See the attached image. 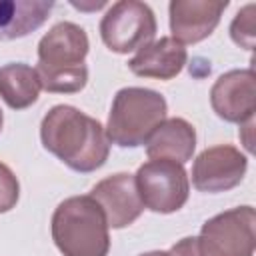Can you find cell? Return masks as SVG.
<instances>
[{
	"label": "cell",
	"mask_w": 256,
	"mask_h": 256,
	"mask_svg": "<svg viewBox=\"0 0 256 256\" xmlns=\"http://www.w3.org/2000/svg\"><path fill=\"white\" fill-rule=\"evenodd\" d=\"M2 124H4V114H2V110H0V132H2Z\"/></svg>",
	"instance_id": "cell-20"
},
{
	"label": "cell",
	"mask_w": 256,
	"mask_h": 256,
	"mask_svg": "<svg viewBox=\"0 0 256 256\" xmlns=\"http://www.w3.org/2000/svg\"><path fill=\"white\" fill-rule=\"evenodd\" d=\"M20 198V184L14 172L0 162V214L10 212Z\"/></svg>",
	"instance_id": "cell-17"
},
{
	"label": "cell",
	"mask_w": 256,
	"mask_h": 256,
	"mask_svg": "<svg viewBox=\"0 0 256 256\" xmlns=\"http://www.w3.org/2000/svg\"><path fill=\"white\" fill-rule=\"evenodd\" d=\"M90 42L74 22H58L38 42V78L46 92L76 94L88 82L84 58Z\"/></svg>",
	"instance_id": "cell-2"
},
{
	"label": "cell",
	"mask_w": 256,
	"mask_h": 256,
	"mask_svg": "<svg viewBox=\"0 0 256 256\" xmlns=\"http://www.w3.org/2000/svg\"><path fill=\"white\" fill-rule=\"evenodd\" d=\"M246 170L248 158L236 146H210L202 150L192 164V184L198 192H226L244 180Z\"/></svg>",
	"instance_id": "cell-8"
},
{
	"label": "cell",
	"mask_w": 256,
	"mask_h": 256,
	"mask_svg": "<svg viewBox=\"0 0 256 256\" xmlns=\"http://www.w3.org/2000/svg\"><path fill=\"white\" fill-rule=\"evenodd\" d=\"M52 8V0H0V40L24 38L38 30Z\"/></svg>",
	"instance_id": "cell-14"
},
{
	"label": "cell",
	"mask_w": 256,
	"mask_h": 256,
	"mask_svg": "<svg viewBox=\"0 0 256 256\" xmlns=\"http://www.w3.org/2000/svg\"><path fill=\"white\" fill-rule=\"evenodd\" d=\"M196 148V130L184 118H166L146 140L150 160H172L184 164Z\"/></svg>",
	"instance_id": "cell-13"
},
{
	"label": "cell",
	"mask_w": 256,
	"mask_h": 256,
	"mask_svg": "<svg viewBox=\"0 0 256 256\" xmlns=\"http://www.w3.org/2000/svg\"><path fill=\"white\" fill-rule=\"evenodd\" d=\"M42 84L36 68L24 62H10L0 68V98L12 110L32 106L40 96Z\"/></svg>",
	"instance_id": "cell-15"
},
{
	"label": "cell",
	"mask_w": 256,
	"mask_h": 256,
	"mask_svg": "<svg viewBox=\"0 0 256 256\" xmlns=\"http://www.w3.org/2000/svg\"><path fill=\"white\" fill-rule=\"evenodd\" d=\"M156 36L152 8L138 0L114 2L100 20V38L116 54H128L150 44Z\"/></svg>",
	"instance_id": "cell-6"
},
{
	"label": "cell",
	"mask_w": 256,
	"mask_h": 256,
	"mask_svg": "<svg viewBox=\"0 0 256 256\" xmlns=\"http://www.w3.org/2000/svg\"><path fill=\"white\" fill-rule=\"evenodd\" d=\"M42 146L70 170L88 174L102 168L110 154L104 126L70 104L52 106L40 122Z\"/></svg>",
	"instance_id": "cell-1"
},
{
	"label": "cell",
	"mask_w": 256,
	"mask_h": 256,
	"mask_svg": "<svg viewBox=\"0 0 256 256\" xmlns=\"http://www.w3.org/2000/svg\"><path fill=\"white\" fill-rule=\"evenodd\" d=\"M90 196L102 208L108 228H116V230L126 228L144 210L134 174L128 172H118L100 180L98 184L92 186Z\"/></svg>",
	"instance_id": "cell-10"
},
{
	"label": "cell",
	"mask_w": 256,
	"mask_h": 256,
	"mask_svg": "<svg viewBox=\"0 0 256 256\" xmlns=\"http://www.w3.org/2000/svg\"><path fill=\"white\" fill-rule=\"evenodd\" d=\"M228 0H172L168 6L170 32L180 44H196L208 38L220 24Z\"/></svg>",
	"instance_id": "cell-11"
},
{
	"label": "cell",
	"mask_w": 256,
	"mask_h": 256,
	"mask_svg": "<svg viewBox=\"0 0 256 256\" xmlns=\"http://www.w3.org/2000/svg\"><path fill=\"white\" fill-rule=\"evenodd\" d=\"M210 104L218 118L244 124L256 112V76L252 68L224 72L210 88Z\"/></svg>",
	"instance_id": "cell-9"
},
{
	"label": "cell",
	"mask_w": 256,
	"mask_h": 256,
	"mask_svg": "<svg viewBox=\"0 0 256 256\" xmlns=\"http://www.w3.org/2000/svg\"><path fill=\"white\" fill-rule=\"evenodd\" d=\"M166 98L152 88H120L112 100L108 124L104 126L110 144L120 148L146 144L150 134L166 120Z\"/></svg>",
	"instance_id": "cell-5"
},
{
	"label": "cell",
	"mask_w": 256,
	"mask_h": 256,
	"mask_svg": "<svg viewBox=\"0 0 256 256\" xmlns=\"http://www.w3.org/2000/svg\"><path fill=\"white\" fill-rule=\"evenodd\" d=\"M50 230L62 256H108L110 228L90 194L62 200L52 214Z\"/></svg>",
	"instance_id": "cell-3"
},
{
	"label": "cell",
	"mask_w": 256,
	"mask_h": 256,
	"mask_svg": "<svg viewBox=\"0 0 256 256\" xmlns=\"http://www.w3.org/2000/svg\"><path fill=\"white\" fill-rule=\"evenodd\" d=\"M144 208L158 214L180 210L190 194V180L182 164L172 160H148L134 174Z\"/></svg>",
	"instance_id": "cell-7"
},
{
	"label": "cell",
	"mask_w": 256,
	"mask_h": 256,
	"mask_svg": "<svg viewBox=\"0 0 256 256\" xmlns=\"http://www.w3.org/2000/svg\"><path fill=\"white\" fill-rule=\"evenodd\" d=\"M256 212L236 206L208 218L198 236H186L170 248V256H254Z\"/></svg>",
	"instance_id": "cell-4"
},
{
	"label": "cell",
	"mask_w": 256,
	"mask_h": 256,
	"mask_svg": "<svg viewBox=\"0 0 256 256\" xmlns=\"http://www.w3.org/2000/svg\"><path fill=\"white\" fill-rule=\"evenodd\" d=\"M186 60L188 52L184 44H180L172 36H162L140 48L128 60V68L140 78L172 80L182 72Z\"/></svg>",
	"instance_id": "cell-12"
},
{
	"label": "cell",
	"mask_w": 256,
	"mask_h": 256,
	"mask_svg": "<svg viewBox=\"0 0 256 256\" xmlns=\"http://www.w3.org/2000/svg\"><path fill=\"white\" fill-rule=\"evenodd\" d=\"M138 256H170V254L164 252V250H152V252H144V254H138Z\"/></svg>",
	"instance_id": "cell-19"
},
{
	"label": "cell",
	"mask_w": 256,
	"mask_h": 256,
	"mask_svg": "<svg viewBox=\"0 0 256 256\" xmlns=\"http://www.w3.org/2000/svg\"><path fill=\"white\" fill-rule=\"evenodd\" d=\"M254 10L256 6L250 2L244 8H240L230 24V38L234 40V44H238L240 48L246 50H254L256 44V18H254Z\"/></svg>",
	"instance_id": "cell-16"
},
{
	"label": "cell",
	"mask_w": 256,
	"mask_h": 256,
	"mask_svg": "<svg viewBox=\"0 0 256 256\" xmlns=\"http://www.w3.org/2000/svg\"><path fill=\"white\" fill-rule=\"evenodd\" d=\"M252 128H254V118H250V120H246L244 124H240V130H244L246 132V136H244V146H246V150L248 152H252Z\"/></svg>",
	"instance_id": "cell-18"
}]
</instances>
